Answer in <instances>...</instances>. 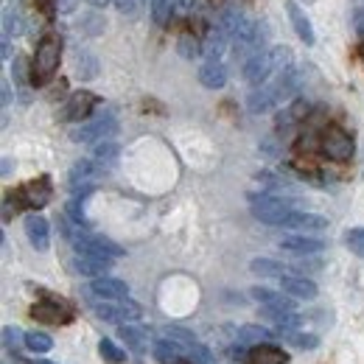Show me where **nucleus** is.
<instances>
[{"label": "nucleus", "instance_id": "nucleus-31", "mask_svg": "<svg viewBox=\"0 0 364 364\" xmlns=\"http://www.w3.org/2000/svg\"><path fill=\"white\" fill-rule=\"evenodd\" d=\"M272 333L274 331H267V328H261V325H244V328H238V339H241V342H258V345H264Z\"/></svg>", "mask_w": 364, "mask_h": 364}, {"label": "nucleus", "instance_id": "nucleus-12", "mask_svg": "<svg viewBox=\"0 0 364 364\" xmlns=\"http://www.w3.org/2000/svg\"><path fill=\"white\" fill-rule=\"evenodd\" d=\"M87 291H90L95 300H127L129 297V286L124 283V280H118V277H95L90 286H87Z\"/></svg>", "mask_w": 364, "mask_h": 364}, {"label": "nucleus", "instance_id": "nucleus-34", "mask_svg": "<svg viewBox=\"0 0 364 364\" xmlns=\"http://www.w3.org/2000/svg\"><path fill=\"white\" fill-rule=\"evenodd\" d=\"M280 336H286V342L289 345H294V348H317L319 339L317 336H311V333H306V331H286V333H280Z\"/></svg>", "mask_w": 364, "mask_h": 364}, {"label": "nucleus", "instance_id": "nucleus-1", "mask_svg": "<svg viewBox=\"0 0 364 364\" xmlns=\"http://www.w3.org/2000/svg\"><path fill=\"white\" fill-rule=\"evenodd\" d=\"M300 87V73L294 68L277 73L274 79H269L267 85L255 87V90L247 95V109L252 115H261V112H269L274 107H280L283 101H289Z\"/></svg>", "mask_w": 364, "mask_h": 364}, {"label": "nucleus", "instance_id": "nucleus-16", "mask_svg": "<svg viewBox=\"0 0 364 364\" xmlns=\"http://www.w3.org/2000/svg\"><path fill=\"white\" fill-rule=\"evenodd\" d=\"M250 294L261 303V309H272V311H297V309H294V297H289L286 291H272V289L255 286Z\"/></svg>", "mask_w": 364, "mask_h": 364}, {"label": "nucleus", "instance_id": "nucleus-22", "mask_svg": "<svg viewBox=\"0 0 364 364\" xmlns=\"http://www.w3.org/2000/svg\"><path fill=\"white\" fill-rule=\"evenodd\" d=\"M199 85L208 90H222L228 85V68L222 62H205L199 68Z\"/></svg>", "mask_w": 364, "mask_h": 364}, {"label": "nucleus", "instance_id": "nucleus-24", "mask_svg": "<svg viewBox=\"0 0 364 364\" xmlns=\"http://www.w3.org/2000/svg\"><path fill=\"white\" fill-rule=\"evenodd\" d=\"M289 362V356L280 350V348H274V345H255L250 353H247V364H286Z\"/></svg>", "mask_w": 364, "mask_h": 364}, {"label": "nucleus", "instance_id": "nucleus-20", "mask_svg": "<svg viewBox=\"0 0 364 364\" xmlns=\"http://www.w3.org/2000/svg\"><path fill=\"white\" fill-rule=\"evenodd\" d=\"M109 267H112V261L109 258H98V255H79L76 252V258H73V269L79 274H87V277H104V274L109 272Z\"/></svg>", "mask_w": 364, "mask_h": 364}, {"label": "nucleus", "instance_id": "nucleus-41", "mask_svg": "<svg viewBox=\"0 0 364 364\" xmlns=\"http://www.w3.org/2000/svg\"><path fill=\"white\" fill-rule=\"evenodd\" d=\"M115 6H118L121 14H129V17L137 14V0H115Z\"/></svg>", "mask_w": 364, "mask_h": 364}, {"label": "nucleus", "instance_id": "nucleus-46", "mask_svg": "<svg viewBox=\"0 0 364 364\" xmlns=\"http://www.w3.org/2000/svg\"><path fill=\"white\" fill-rule=\"evenodd\" d=\"M87 3H92V6H107L109 0H87Z\"/></svg>", "mask_w": 364, "mask_h": 364}, {"label": "nucleus", "instance_id": "nucleus-49", "mask_svg": "<svg viewBox=\"0 0 364 364\" xmlns=\"http://www.w3.org/2000/svg\"><path fill=\"white\" fill-rule=\"evenodd\" d=\"M359 3H362V6H364V0H359Z\"/></svg>", "mask_w": 364, "mask_h": 364}, {"label": "nucleus", "instance_id": "nucleus-29", "mask_svg": "<svg viewBox=\"0 0 364 364\" xmlns=\"http://www.w3.org/2000/svg\"><path fill=\"white\" fill-rule=\"evenodd\" d=\"M92 160H95L101 168H112V166L118 163V143H112V140L98 143V146L92 149Z\"/></svg>", "mask_w": 364, "mask_h": 364}, {"label": "nucleus", "instance_id": "nucleus-18", "mask_svg": "<svg viewBox=\"0 0 364 364\" xmlns=\"http://www.w3.org/2000/svg\"><path fill=\"white\" fill-rule=\"evenodd\" d=\"M283 228L297 230V232H319L328 228V219L319 213H309V210H291V216L286 219Z\"/></svg>", "mask_w": 364, "mask_h": 364}, {"label": "nucleus", "instance_id": "nucleus-9", "mask_svg": "<svg viewBox=\"0 0 364 364\" xmlns=\"http://www.w3.org/2000/svg\"><path fill=\"white\" fill-rule=\"evenodd\" d=\"M166 336L168 339H174L177 345H180L182 350H185V356L191 359L193 364H213V356H210V350L188 331V328H180V325H168L166 328Z\"/></svg>", "mask_w": 364, "mask_h": 364}, {"label": "nucleus", "instance_id": "nucleus-37", "mask_svg": "<svg viewBox=\"0 0 364 364\" xmlns=\"http://www.w3.org/2000/svg\"><path fill=\"white\" fill-rule=\"evenodd\" d=\"M11 76H14V82H17L20 87H26V85H28V62H26L23 56H17V59H14V65H11Z\"/></svg>", "mask_w": 364, "mask_h": 364}, {"label": "nucleus", "instance_id": "nucleus-43", "mask_svg": "<svg viewBox=\"0 0 364 364\" xmlns=\"http://www.w3.org/2000/svg\"><path fill=\"white\" fill-rule=\"evenodd\" d=\"M3 104L6 107L11 104V87H9V82H3Z\"/></svg>", "mask_w": 364, "mask_h": 364}, {"label": "nucleus", "instance_id": "nucleus-36", "mask_svg": "<svg viewBox=\"0 0 364 364\" xmlns=\"http://www.w3.org/2000/svg\"><path fill=\"white\" fill-rule=\"evenodd\" d=\"M306 112H309V104H306V101H294L291 107H286V112H280V124H294V121H300Z\"/></svg>", "mask_w": 364, "mask_h": 364}, {"label": "nucleus", "instance_id": "nucleus-33", "mask_svg": "<svg viewBox=\"0 0 364 364\" xmlns=\"http://www.w3.org/2000/svg\"><path fill=\"white\" fill-rule=\"evenodd\" d=\"M98 353H101V356H104L109 364H124V362H127V353H124V350H121L115 342H109V339H101V342H98Z\"/></svg>", "mask_w": 364, "mask_h": 364}, {"label": "nucleus", "instance_id": "nucleus-10", "mask_svg": "<svg viewBox=\"0 0 364 364\" xmlns=\"http://www.w3.org/2000/svg\"><path fill=\"white\" fill-rule=\"evenodd\" d=\"M101 174H104V168L95 163V160H79L73 168H70V177H68V185H70V191L73 193H82V196H87L92 188H95V182L101 180Z\"/></svg>", "mask_w": 364, "mask_h": 364}, {"label": "nucleus", "instance_id": "nucleus-17", "mask_svg": "<svg viewBox=\"0 0 364 364\" xmlns=\"http://www.w3.org/2000/svg\"><path fill=\"white\" fill-rule=\"evenodd\" d=\"M280 291H286L294 300H314L317 297L314 280H309L303 274H286V277H280Z\"/></svg>", "mask_w": 364, "mask_h": 364}, {"label": "nucleus", "instance_id": "nucleus-2", "mask_svg": "<svg viewBox=\"0 0 364 364\" xmlns=\"http://www.w3.org/2000/svg\"><path fill=\"white\" fill-rule=\"evenodd\" d=\"M291 68V50L283 46L269 48V50H261L258 56H252L247 65H244V79L252 85V87H261L267 85L269 79H274L277 73L289 70Z\"/></svg>", "mask_w": 364, "mask_h": 364}, {"label": "nucleus", "instance_id": "nucleus-7", "mask_svg": "<svg viewBox=\"0 0 364 364\" xmlns=\"http://www.w3.org/2000/svg\"><path fill=\"white\" fill-rule=\"evenodd\" d=\"M95 317L104 322H115V325H129L143 317V309L132 300H95L92 303Z\"/></svg>", "mask_w": 364, "mask_h": 364}, {"label": "nucleus", "instance_id": "nucleus-26", "mask_svg": "<svg viewBox=\"0 0 364 364\" xmlns=\"http://www.w3.org/2000/svg\"><path fill=\"white\" fill-rule=\"evenodd\" d=\"M154 356H157L163 364H182L185 350H182L174 339L166 336V339H157V342H154Z\"/></svg>", "mask_w": 364, "mask_h": 364}, {"label": "nucleus", "instance_id": "nucleus-35", "mask_svg": "<svg viewBox=\"0 0 364 364\" xmlns=\"http://www.w3.org/2000/svg\"><path fill=\"white\" fill-rule=\"evenodd\" d=\"M345 247H348L353 255L364 258V228L348 230V232H345Z\"/></svg>", "mask_w": 364, "mask_h": 364}, {"label": "nucleus", "instance_id": "nucleus-42", "mask_svg": "<svg viewBox=\"0 0 364 364\" xmlns=\"http://www.w3.org/2000/svg\"><path fill=\"white\" fill-rule=\"evenodd\" d=\"M56 9H59V11H73V9H76V0H59Z\"/></svg>", "mask_w": 364, "mask_h": 364}, {"label": "nucleus", "instance_id": "nucleus-27", "mask_svg": "<svg viewBox=\"0 0 364 364\" xmlns=\"http://www.w3.org/2000/svg\"><path fill=\"white\" fill-rule=\"evenodd\" d=\"M228 40L230 37L222 28H213V31L208 34L205 48H202V53L208 56V62H222V53H225V48H228Z\"/></svg>", "mask_w": 364, "mask_h": 364}, {"label": "nucleus", "instance_id": "nucleus-28", "mask_svg": "<svg viewBox=\"0 0 364 364\" xmlns=\"http://www.w3.org/2000/svg\"><path fill=\"white\" fill-rule=\"evenodd\" d=\"M250 269L252 274H258V277H286V274H294L291 272V267H283V264H277V261H269V258H255L252 264H250Z\"/></svg>", "mask_w": 364, "mask_h": 364}, {"label": "nucleus", "instance_id": "nucleus-13", "mask_svg": "<svg viewBox=\"0 0 364 364\" xmlns=\"http://www.w3.org/2000/svg\"><path fill=\"white\" fill-rule=\"evenodd\" d=\"M280 250L303 258V255H317V252H322L325 250V241H319L314 235H306V232H291V235H286L280 241Z\"/></svg>", "mask_w": 364, "mask_h": 364}, {"label": "nucleus", "instance_id": "nucleus-6", "mask_svg": "<svg viewBox=\"0 0 364 364\" xmlns=\"http://www.w3.org/2000/svg\"><path fill=\"white\" fill-rule=\"evenodd\" d=\"M319 149L328 160L333 163H348L353 157V137L348 135L342 127H325L322 135H319Z\"/></svg>", "mask_w": 364, "mask_h": 364}, {"label": "nucleus", "instance_id": "nucleus-50", "mask_svg": "<svg viewBox=\"0 0 364 364\" xmlns=\"http://www.w3.org/2000/svg\"><path fill=\"white\" fill-rule=\"evenodd\" d=\"M191 364H193V362H191Z\"/></svg>", "mask_w": 364, "mask_h": 364}, {"label": "nucleus", "instance_id": "nucleus-21", "mask_svg": "<svg viewBox=\"0 0 364 364\" xmlns=\"http://www.w3.org/2000/svg\"><path fill=\"white\" fill-rule=\"evenodd\" d=\"M118 333H121L127 350H132V353H146L149 350V328L129 322V325H121Z\"/></svg>", "mask_w": 364, "mask_h": 364}, {"label": "nucleus", "instance_id": "nucleus-23", "mask_svg": "<svg viewBox=\"0 0 364 364\" xmlns=\"http://www.w3.org/2000/svg\"><path fill=\"white\" fill-rule=\"evenodd\" d=\"M286 9H289V20H291V26H294L297 37H300L306 46H311V43H314V28H311V20L306 17V11H303L294 0H291Z\"/></svg>", "mask_w": 364, "mask_h": 364}, {"label": "nucleus", "instance_id": "nucleus-38", "mask_svg": "<svg viewBox=\"0 0 364 364\" xmlns=\"http://www.w3.org/2000/svg\"><path fill=\"white\" fill-rule=\"evenodd\" d=\"M177 48H180V53L185 56V59H193V56H199V43H196L191 34H182L180 43H177Z\"/></svg>", "mask_w": 364, "mask_h": 364}, {"label": "nucleus", "instance_id": "nucleus-30", "mask_svg": "<svg viewBox=\"0 0 364 364\" xmlns=\"http://www.w3.org/2000/svg\"><path fill=\"white\" fill-rule=\"evenodd\" d=\"M26 348L31 350V353H48L50 348H53V339L48 336V333H40V331H31V333H26Z\"/></svg>", "mask_w": 364, "mask_h": 364}, {"label": "nucleus", "instance_id": "nucleus-11", "mask_svg": "<svg viewBox=\"0 0 364 364\" xmlns=\"http://www.w3.org/2000/svg\"><path fill=\"white\" fill-rule=\"evenodd\" d=\"M31 317L37 322H48V325H65L73 319V309L59 297H46L31 309Z\"/></svg>", "mask_w": 364, "mask_h": 364}, {"label": "nucleus", "instance_id": "nucleus-4", "mask_svg": "<svg viewBox=\"0 0 364 364\" xmlns=\"http://www.w3.org/2000/svg\"><path fill=\"white\" fill-rule=\"evenodd\" d=\"M59 59H62V43H59V37H46V40L37 46L34 65H31V76H34L37 85H46L48 79L56 73Z\"/></svg>", "mask_w": 364, "mask_h": 364}, {"label": "nucleus", "instance_id": "nucleus-25", "mask_svg": "<svg viewBox=\"0 0 364 364\" xmlns=\"http://www.w3.org/2000/svg\"><path fill=\"white\" fill-rule=\"evenodd\" d=\"M73 73H76L79 79L90 82V79H95V76H98V59L92 56L90 50L76 48V50H73Z\"/></svg>", "mask_w": 364, "mask_h": 364}, {"label": "nucleus", "instance_id": "nucleus-45", "mask_svg": "<svg viewBox=\"0 0 364 364\" xmlns=\"http://www.w3.org/2000/svg\"><path fill=\"white\" fill-rule=\"evenodd\" d=\"M311 269H319V261H314V264H309ZM297 269H306V264H297Z\"/></svg>", "mask_w": 364, "mask_h": 364}, {"label": "nucleus", "instance_id": "nucleus-44", "mask_svg": "<svg viewBox=\"0 0 364 364\" xmlns=\"http://www.w3.org/2000/svg\"><path fill=\"white\" fill-rule=\"evenodd\" d=\"M9 171H11V160H3V177H9Z\"/></svg>", "mask_w": 364, "mask_h": 364}, {"label": "nucleus", "instance_id": "nucleus-48", "mask_svg": "<svg viewBox=\"0 0 364 364\" xmlns=\"http://www.w3.org/2000/svg\"><path fill=\"white\" fill-rule=\"evenodd\" d=\"M34 364H53V362H43V359H40V362H34Z\"/></svg>", "mask_w": 364, "mask_h": 364}, {"label": "nucleus", "instance_id": "nucleus-5", "mask_svg": "<svg viewBox=\"0 0 364 364\" xmlns=\"http://www.w3.org/2000/svg\"><path fill=\"white\" fill-rule=\"evenodd\" d=\"M250 210H252V216H255L258 222H264V225H277V228H283L286 219L291 216L289 202H283V199H277V196H269V193H255V196H250Z\"/></svg>", "mask_w": 364, "mask_h": 364}, {"label": "nucleus", "instance_id": "nucleus-14", "mask_svg": "<svg viewBox=\"0 0 364 364\" xmlns=\"http://www.w3.org/2000/svg\"><path fill=\"white\" fill-rule=\"evenodd\" d=\"M95 104H98V98H95L92 92H87V90L73 92V95L68 98L65 109H62V118H65V121H87Z\"/></svg>", "mask_w": 364, "mask_h": 364}, {"label": "nucleus", "instance_id": "nucleus-19", "mask_svg": "<svg viewBox=\"0 0 364 364\" xmlns=\"http://www.w3.org/2000/svg\"><path fill=\"white\" fill-rule=\"evenodd\" d=\"M26 235H28L31 247H34V250H40V252H46L48 244H50L48 222L40 216V213H28V216H26Z\"/></svg>", "mask_w": 364, "mask_h": 364}, {"label": "nucleus", "instance_id": "nucleus-40", "mask_svg": "<svg viewBox=\"0 0 364 364\" xmlns=\"http://www.w3.org/2000/svg\"><path fill=\"white\" fill-rule=\"evenodd\" d=\"M20 339H26V336H20V328H11V325H6L3 328V342H6V348L11 350H17V345H20Z\"/></svg>", "mask_w": 364, "mask_h": 364}, {"label": "nucleus", "instance_id": "nucleus-15", "mask_svg": "<svg viewBox=\"0 0 364 364\" xmlns=\"http://www.w3.org/2000/svg\"><path fill=\"white\" fill-rule=\"evenodd\" d=\"M17 196H20V202H23L26 208L40 210V208H46L48 202H50V182H48V177H40V180L23 185Z\"/></svg>", "mask_w": 364, "mask_h": 364}, {"label": "nucleus", "instance_id": "nucleus-3", "mask_svg": "<svg viewBox=\"0 0 364 364\" xmlns=\"http://www.w3.org/2000/svg\"><path fill=\"white\" fill-rule=\"evenodd\" d=\"M68 238L73 241V247H76L79 255H98V258H109V261H115V258L124 255V247L115 244L107 235H92V232H82V230H70Z\"/></svg>", "mask_w": 364, "mask_h": 364}, {"label": "nucleus", "instance_id": "nucleus-8", "mask_svg": "<svg viewBox=\"0 0 364 364\" xmlns=\"http://www.w3.org/2000/svg\"><path fill=\"white\" fill-rule=\"evenodd\" d=\"M115 129H118L115 115L112 112H101V115H95L90 121H85L79 129H73L70 137L76 143H92V146H98V143L109 140V135H115Z\"/></svg>", "mask_w": 364, "mask_h": 364}, {"label": "nucleus", "instance_id": "nucleus-32", "mask_svg": "<svg viewBox=\"0 0 364 364\" xmlns=\"http://www.w3.org/2000/svg\"><path fill=\"white\" fill-rule=\"evenodd\" d=\"M23 31V20L14 9H3V40H11V34Z\"/></svg>", "mask_w": 364, "mask_h": 364}, {"label": "nucleus", "instance_id": "nucleus-39", "mask_svg": "<svg viewBox=\"0 0 364 364\" xmlns=\"http://www.w3.org/2000/svg\"><path fill=\"white\" fill-rule=\"evenodd\" d=\"M149 6H151V17L163 26L168 20V0H149Z\"/></svg>", "mask_w": 364, "mask_h": 364}, {"label": "nucleus", "instance_id": "nucleus-47", "mask_svg": "<svg viewBox=\"0 0 364 364\" xmlns=\"http://www.w3.org/2000/svg\"><path fill=\"white\" fill-rule=\"evenodd\" d=\"M359 56H362V62H364V43H362V48H359Z\"/></svg>", "mask_w": 364, "mask_h": 364}]
</instances>
